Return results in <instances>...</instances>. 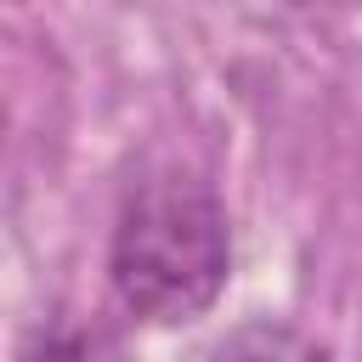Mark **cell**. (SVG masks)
Returning a JSON list of instances; mask_svg holds the SVG:
<instances>
[{"label": "cell", "mask_w": 362, "mask_h": 362, "mask_svg": "<svg viewBox=\"0 0 362 362\" xmlns=\"http://www.w3.org/2000/svg\"><path fill=\"white\" fill-rule=\"evenodd\" d=\"M232 238L221 198L192 175L136 187L113 232V288L147 322H192L226 283Z\"/></svg>", "instance_id": "obj_1"}, {"label": "cell", "mask_w": 362, "mask_h": 362, "mask_svg": "<svg viewBox=\"0 0 362 362\" xmlns=\"http://www.w3.org/2000/svg\"><path fill=\"white\" fill-rule=\"evenodd\" d=\"M209 362H328V356H322V345L305 339L300 328L266 317V322H243V328H232V334L215 345Z\"/></svg>", "instance_id": "obj_2"}, {"label": "cell", "mask_w": 362, "mask_h": 362, "mask_svg": "<svg viewBox=\"0 0 362 362\" xmlns=\"http://www.w3.org/2000/svg\"><path fill=\"white\" fill-rule=\"evenodd\" d=\"M294 6H311V0H294Z\"/></svg>", "instance_id": "obj_4"}, {"label": "cell", "mask_w": 362, "mask_h": 362, "mask_svg": "<svg viewBox=\"0 0 362 362\" xmlns=\"http://www.w3.org/2000/svg\"><path fill=\"white\" fill-rule=\"evenodd\" d=\"M28 362H124V351L96 328H74V334H51L45 345H34Z\"/></svg>", "instance_id": "obj_3"}]
</instances>
